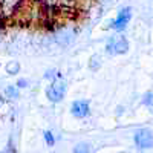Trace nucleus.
Masks as SVG:
<instances>
[{"label": "nucleus", "mask_w": 153, "mask_h": 153, "mask_svg": "<svg viewBox=\"0 0 153 153\" xmlns=\"http://www.w3.org/2000/svg\"><path fill=\"white\" fill-rule=\"evenodd\" d=\"M106 49L112 55H121V54H126L127 51H129V42H127V38L123 37V35L112 37L106 45Z\"/></svg>", "instance_id": "f257e3e1"}, {"label": "nucleus", "mask_w": 153, "mask_h": 153, "mask_svg": "<svg viewBox=\"0 0 153 153\" xmlns=\"http://www.w3.org/2000/svg\"><path fill=\"white\" fill-rule=\"evenodd\" d=\"M65 94H66V84L63 81H60V80L54 81L46 89V95H48V98L52 101V103H58V101H61L63 97H65Z\"/></svg>", "instance_id": "f03ea898"}, {"label": "nucleus", "mask_w": 153, "mask_h": 153, "mask_svg": "<svg viewBox=\"0 0 153 153\" xmlns=\"http://www.w3.org/2000/svg\"><path fill=\"white\" fill-rule=\"evenodd\" d=\"M135 144L139 149H152L153 147V135L150 130H138L135 133Z\"/></svg>", "instance_id": "7ed1b4c3"}, {"label": "nucleus", "mask_w": 153, "mask_h": 153, "mask_svg": "<svg viewBox=\"0 0 153 153\" xmlns=\"http://www.w3.org/2000/svg\"><path fill=\"white\" fill-rule=\"evenodd\" d=\"M130 19H132V9L127 6V8L121 9L120 14H118V17L112 22V28L117 29V31H123L127 25H129Z\"/></svg>", "instance_id": "20e7f679"}, {"label": "nucleus", "mask_w": 153, "mask_h": 153, "mask_svg": "<svg viewBox=\"0 0 153 153\" xmlns=\"http://www.w3.org/2000/svg\"><path fill=\"white\" fill-rule=\"evenodd\" d=\"M71 112H72L74 117H76V118H84V117L89 115V103L86 100L74 101L72 107H71Z\"/></svg>", "instance_id": "39448f33"}, {"label": "nucleus", "mask_w": 153, "mask_h": 153, "mask_svg": "<svg viewBox=\"0 0 153 153\" xmlns=\"http://www.w3.org/2000/svg\"><path fill=\"white\" fill-rule=\"evenodd\" d=\"M20 71V65L17 61H9L6 65V72L8 74H17Z\"/></svg>", "instance_id": "423d86ee"}, {"label": "nucleus", "mask_w": 153, "mask_h": 153, "mask_svg": "<svg viewBox=\"0 0 153 153\" xmlns=\"http://www.w3.org/2000/svg\"><path fill=\"white\" fill-rule=\"evenodd\" d=\"M143 101H144V104H146V106H149V107H153V92H149V94H146Z\"/></svg>", "instance_id": "0eeeda50"}, {"label": "nucleus", "mask_w": 153, "mask_h": 153, "mask_svg": "<svg viewBox=\"0 0 153 153\" xmlns=\"http://www.w3.org/2000/svg\"><path fill=\"white\" fill-rule=\"evenodd\" d=\"M45 139H46L48 146H54V143H55V139H54V136H52L51 132H45Z\"/></svg>", "instance_id": "6e6552de"}, {"label": "nucleus", "mask_w": 153, "mask_h": 153, "mask_svg": "<svg viewBox=\"0 0 153 153\" xmlns=\"http://www.w3.org/2000/svg\"><path fill=\"white\" fill-rule=\"evenodd\" d=\"M6 94H8L11 98H17V97H19V92H17V91H16V89L12 87V86H9V87L6 89Z\"/></svg>", "instance_id": "1a4fd4ad"}, {"label": "nucleus", "mask_w": 153, "mask_h": 153, "mask_svg": "<svg viewBox=\"0 0 153 153\" xmlns=\"http://www.w3.org/2000/svg\"><path fill=\"white\" fill-rule=\"evenodd\" d=\"M91 149H89V146H86V144H80V146H76L75 149H74V152H89Z\"/></svg>", "instance_id": "9d476101"}, {"label": "nucleus", "mask_w": 153, "mask_h": 153, "mask_svg": "<svg viewBox=\"0 0 153 153\" xmlns=\"http://www.w3.org/2000/svg\"><path fill=\"white\" fill-rule=\"evenodd\" d=\"M55 76H58V74H57L55 71H52V72L49 71V72L46 74V78H55Z\"/></svg>", "instance_id": "9b49d317"}, {"label": "nucleus", "mask_w": 153, "mask_h": 153, "mask_svg": "<svg viewBox=\"0 0 153 153\" xmlns=\"http://www.w3.org/2000/svg\"><path fill=\"white\" fill-rule=\"evenodd\" d=\"M17 84H19V87H26V86H28V81H26V80H19Z\"/></svg>", "instance_id": "f8f14e48"}]
</instances>
